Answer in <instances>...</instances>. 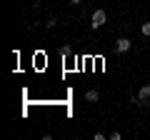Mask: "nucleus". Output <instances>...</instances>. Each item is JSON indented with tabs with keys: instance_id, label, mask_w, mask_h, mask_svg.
<instances>
[{
	"instance_id": "nucleus-1",
	"label": "nucleus",
	"mask_w": 150,
	"mask_h": 140,
	"mask_svg": "<svg viewBox=\"0 0 150 140\" xmlns=\"http://www.w3.org/2000/svg\"><path fill=\"white\" fill-rule=\"evenodd\" d=\"M108 23V13L105 10H95L90 15V25H93V30H98V28H103Z\"/></svg>"
},
{
	"instance_id": "nucleus-2",
	"label": "nucleus",
	"mask_w": 150,
	"mask_h": 140,
	"mask_svg": "<svg viewBox=\"0 0 150 140\" xmlns=\"http://www.w3.org/2000/svg\"><path fill=\"white\" fill-rule=\"evenodd\" d=\"M130 48H133V40H130V38H118V40H115V53H118V55H125Z\"/></svg>"
},
{
	"instance_id": "nucleus-3",
	"label": "nucleus",
	"mask_w": 150,
	"mask_h": 140,
	"mask_svg": "<svg viewBox=\"0 0 150 140\" xmlns=\"http://www.w3.org/2000/svg\"><path fill=\"white\" fill-rule=\"evenodd\" d=\"M138 100H140L138 105H143V108L150 103V83H148V85H143V88L138 90Z\"/></svg>"
},
{
	"instance_id": "nucleus-4",
	"label": "nucleus",
	"mask_w": 150,
	"mask_h": 140,
	"mask_svg": "<svg viewBox=\"0 0 150 140\" xmlns=\"http://www.w3.org/2000/svg\"><path fill=\"white\" fill-rule=\"evenodd\" d=\"M85 100L88 103H98V100H100V93H98V90H88L85 93Z\"/></svg>"
},
{
	"instance_id": "nucleus-5",
	"label": "nucleus",
	"mask_w": 150,
	"mask_h": 140,
	"mask_svg": "<svg viewBox=\"0 0 150 140\" xmlns=\"http://www.w3.org/2000/svg\"><path fill=\"white\" fill-rule=\"evenodd\" d=\"M140 30H143L145 38H150V23H143V28H140Z\"/></svg>"
},
{
	"instance_id": "nucleus-6",
	"label": "nucleus",
	"mask_w": 150,
	"mask_h": 140,
	"mask_svg": "<svg viewBox=\"0 0 150 140\" xmlns=\"http://www.w3.org/2000/svg\"><path fill=\"white\" fill-rule=\"evenodd\" d=\"M60 53H63V55H65V58H68V55H70V53H73V48H70V45H63V48H60Z\"/></svg>"
},
{
	"instance_id": "nucleus-7",
	"label": "nucleus",
	"mask_w": 150,
	"mask_h": 140,
	"mask_svg": "<svg viewBox=\"0 0 150 140\" xmlns=\"http://www.w3.org/2000/svg\"><path fill=\"white\" fill-rule=\"evenodd\" d=\"M45 25H48V28H58V20H55V18H50V20L45 23Z\"/></svg>"
},
{
	"instance_id": "nucleus-8",
	"label": "nucleus",
	"mask_w": 150,
	"mask_h": 140,
	"mask_svg": "<svg viewBox=\"0 0 150 140\" xmlns=\"http://www.w3.org/2000/svg\"><path fill=\"white\" fill-rule=\"evenodd\" d=\"M70 3H73V5H80V3H83V0H70Z\"/></svg>"
}]
</instances>
